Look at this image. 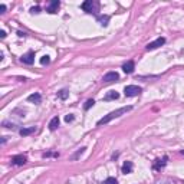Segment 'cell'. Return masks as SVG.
Wrapping results in <instances>:
<instances>
[{"label": "cell", "mask_w": 184, "mask_h": 184, "mask_svg": "<svg viewBox=\"0 0 184 184\" xmlns=\"http://www.w3.org/2000/svg\"><path fill=\"white\" fill-rule=\"evenodd\" d=\"M131 109H132V106H131V105H128V106H122V108L115 109V111H112V112H109L108 115L102 116L101 120H99V121L97 122V125H105V124H108L109 121H112L114 118H118V116L124 115V114H127L128 111H131Z\"/></svg>", "instance_id": "cell-1"}, {"label": "cell", "mask_w": 184, "mask_h": 184, "mask_svg": "<svg viewBox=\"0 0 184 184\" xmlns=\"http://www.w3.org/2000/svg\"><path fill=\"white\" fill-rule=\"evenodd\" d=\"M98 6H99V4H98L97 2H94V0H87V2H83V3L81 4V7L87 12V13H97Z\"/></svg>", "instance_id": "cell-2"}, {"label": "cell", "mask_w": 184, "mask_h": 184, "mask_svg": "<svg viewBox=\"0 0 184 184\" xmlns=\"http://www.w3.org/2000/svg\"><path fill=\"white\" fill-rule=\"evenodd\" d=\"M141 91H143V88L137 87V85H128V87H125L124 94L125 97H137L141 94Z\"/></svg>", "instance_id": "cell-3"}, {"label": "cell", "mask_w": 184, "mask_h": 184, "mask_svg": "<svg viewBox=\"0 0 184 184\" xmlns=\"http://www.w3.org/2000/svg\"><path fill=\"white\" fill-rule=\"evenodd\" d=\"M120 79V75L116 73V72H108V73H105L104 75V78H102V81L105 83H111V82H115V81H118Z\"/></svg>", "instance_id": "cell-4"}, {"label": "cell", "mask_w": 184, "mask_h": 184, "mask_svg": "<svg viewBox=\"0 0 184 184\" xmlns=\"http://www.w3.org/2000/svg\"><path fill=\"white\" fill-rule=\"evenodd\" d=\"M20 60H22L23 64H26V65H32L35 62V52L33 50H29V52L25 53V55L20 58Z\"/></svg>", "instance_id": "cell-5"}, {"label": "cell", "mask_w": 184, "mask_h": 184, "mask_svg": "<svg viewBox=\"0 0 184 184\" xmlns=\"http://www.w3.org/2000/svg\"><path fill=\"white\" fill-rule=\"evenodd\" d=\"M164 43H165V38H158L157 40L151 42V43H148V45H147V50H154V49L163 46Z\"/></svg>", "instance_id": "cell-6"}, {"label": "cell", "mask_w": 184, "mask_h": 184, "mask_svg": "<svg viewBox=\"0 0 184 184\" xmlns=\"http://www.w3.org/2000/svg\"><path fill=\"white\" fill-rule=\"evenodd\" d=\"M167 160H168V157H163V160H161V158H157V160L154 161L153 168H154L155 171H160L161 168H164V167H165V164H167Z\"/></svg>", "instance_id": "cell-7"}, {"label": "cell", "mask_w": 184, "mask_h": 184, "mask_svg": "<svg viewBox=\"0 0 184 184\" xmlns=\"http://www.w3.org/2000/svg\"><path fill=\"white\" fill-rule=\"evenodd\" d=\"M27 161V158L26 155H15V157H12V164H15V165H23V164H26Z\"/></svg>", "instance_id": "cell-8"}, {"label": "cell", "mask_w": 184, "mask_h": 184, "mask_svg": "<svg viewBox=\"0 0 184 184\" xmlns=\"http://www.w3.org/2000/svg\"><path fill=\"white\" fill-rule=\"evenodd\" d=\"M59 6H60V2L59 0H53V2H50V4H49L48 7H46V12L48 13H56L58 12V9H59Z\"/></svg>", "instance_id": "cell-9"}, {"label": "cell", "mask_w": 184, "mask_h": 184, "mask_svg": "<svg viewBox=\"0 0 184 184\" xmlns=\"http://www.w3.org/2000/svg\"><path fill=\"white\" fill-rule=\"evenodd\" d=\"M122 69H124L125 73H132L134 69H135V64H134L132 60H128V62H125V64L122 65Z\"/></svg>", "instance_id": "cell-10"}, {"label": "cell", "mask_w": 184, "mask_h": 184, "mask_svg": "<svg viewBox=\"0 0 184 184\" xmlns=\"http://www.w3.org/2000/svg\"><path fill=\"white\" fill-rule=\"evenodd\" d=\"M120 98V94L116 91H109L108 94L104 97V101H114V99H118Z\"/></svg>", "instance_id": "cell-11"}, {"label": "cell", "mask_w": 184, "mask_h": 184, "mask_svg": "<svg viewBox=\"0 0 184 184\" xmlns=\"http://www.w3.org/2000/svg\"><path fill=\"white\" fill-rule=\"evenodd\" d=\"M27 101H29V102H33V104H40L42 97H40V94L35 92V94H32V95H29V97H27Z\"/></svg>", "instance_id": "cell-12"}, {"label": "cell", "mask_w": 184, "mask_h": 184, "mask_svg": "<svg viewBox=\"0 0 184 184\" xmlns=\"http://www.w3.org/2000/svg\"><path fill=\"white\" fill-rule=\"evenodd\" d=\"M132 168H134V165H132L131 161H125L124 164H122V173H124V174L132 173Z\"/></svg>", "instance_id": "cell-13"}, {"label": "cell", "mask_w": 184, "mask_h": 184, "mask_svg": "<svg viewBox=\"0 0 184 184\" xmlns=\"http://www.w3.org/2000/svg\"><path fill=\"white\" fill-rule=\"evenodd\" d=\"M58 127H59V116H53L52 120H50V122H49V130L55 131Z\"/></svg>", "instance_id": "cell-14"}, {"label": "cell", "mask_w": 184, "mask_h": 184, "mask_svg": "<svg viewBox=\"0 0 184 184\" xmlns=\"http://www.w3.org/2000/svg\"><path fill=\"white\" fill-rule=\"evenodd\" d=\"M98 19V22H99V25L101 26H108V22H109V16L108 15H101V16H98L97 17Z\"/></svg>", "instance_id": "cell-15"}, {"label": "cell", "mask_w": 184, "mask_h": 184, "mask_svg": "<svg viewBox=\"0 0 184 184\" xmlns=\"http://www.w3.org/2000/svg\"><path fill=\"white\" fill-rule=\"evenodd\" d=\"M36 131V127H29V128H22V130H20V135L22 137H27V135H30V134H32V132H35Z\"/></svg>", "instance_id": "cell-16"}, {"label": "cell", "mask_w": 184, "mask_h": 184, "mask_svg": "<svg viewBox=\"0 0 184 184\" xmlns=\"http://www.w3.org/2000/svg\"><path fill=\"white\" fill-rule=\"evenodd\" d=\"M68 97H69V91L68 89H60L59 92H58V98H59V99H66Z\"/></svg>", "instance_id": "cell-17"}, {"label": "cell", "mask_w": 184, "mask_h": 184, "mask_svg": "<svg viewBox=\"0 0 184 184\" xmlns=\"http://www.w3.org/2000/svg\"><path fill=\"white\" fill-rule=\"evenodd\" d=\"M102 184H118V181H116V178H114V177H108Z\"/></svg>", "instance_id": "cell-18"}, {"label": "cell", "mask_w": 184, "mask_h": 184, "mask_svg": "<svg viewBox=\"0 0 184 184\" xmlns=\"http://www.w3.org/2000/svg\"><path fill=\"white\" fill-rule=\"evenodd\" d=\"M94 104H95L94 99H88L87 104H85V106H83V108H85V111H88V109H89L91 106H94Z\"/></svg>", "instance_id": "cell-19"}, {"label": "cell", "mask_w": 184, "mask_h": 184, "mask_svg": "<svg viewBox=\"0 0 184 184\" xmlns=\"http://www.w3.org/2000/svg\"><path fill=\"white\" fill-rule=\"evenodd\" d=\"M49 62H50L49 56H46V55H45V56H42V59H40V64H42V65H48Z\"/></svg>", "instance_id": "cell-20"}, {"label": "cell", "mask_w": 184, "mask_h": 184, "mask_svg": "<svg viewBox=\"0 0 184 184\" xmlns=\"http://www.w3.org/2000/svg\"><path fill=\"white\" fill-rule=\"evenodd\" d=\"M30 13H32V15H38V13H40V7H39V6L32 7V9H30Z\"/></svg>", "instance_id": "cell-21"}, {"label": "cell", "mask_w": 184, "mask_h": 184, "mask_svg": "<svg viewBox=\"0 0 184 184\" xmlns=\"http://www.w3.org/2000/svg\"><path fill=\"white\" fill-rule=\"evenodd\" d=\"M73 120H75V116L72 115V114H68V115L65 116V121H66V122H72Z\"/></svg>", "instance_id": "cell-22"}, {"label": "cell", "mask_w": 184, "mask_h": 184, "mask_svg": "<svg viewBox=\"0 0 184 184\" xmlns=\"http://www.w3.org/2000/svg\"><path fill=\"white\" fill-rule=\"evenodd\" d=\"M83 151H85V147H82V148H81V150H79V151H78V153H76V154H75V155H73V157H72V160H76V158H78V157H79V155L82 154Z\"/></svg>", "instance_id": "cell-23"}, {"label": "cell", "mask_w": 184, "mask_h": 184, "mask_svg": "<svg viewBox=\"0 0 184 184\" xmlns=\"http://www.w3.org/2000/svg\"><path fill=\"white\" fill-rule=\"evenodd\" d=\"M6 12V6L4 4H0V13H4Z\"/></svg>", "instance_id": "cell-24"}, {"label": "cell", "mask_w": 184, "mask_h": 184, "mask_svg": "<svg viewBox=\"0 0 184 184\" xmlns=\"http://www.w3.org/2000/svg\"><path fill=\"white\" fill-rule=\"evenodd\" d=\"M0 38H2V39L6 38V32H4V30H2V32H0Z\"/></svg>", "instance_id": "cell-25"}, {"label": "cell", "mask_w": 184, "mask_h": 184, "mask_svg": "<svg viewBox=\"0 0 184 184\" xmlns=\"http://www.w3.org/2000/svg\"><path fill=\"white\" fill-rule=\"evenodd\" d=\"M19 36H20V38H25V36H26V33H25V32H19Z\"/></svg>", "instance_id": "cell-26"}]
</instances>
